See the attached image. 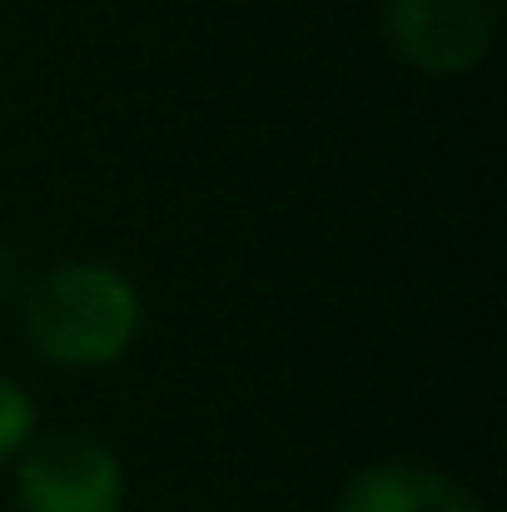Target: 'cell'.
Wrapping results in <instances>:
<instances>
[{
    "mask_svg": "<svg viewBox=\"0 0 507 512\" xmlns=\"http://www.w3.org/2000/svg\"><path fill=\"white\" fill-rule=\"evenodd\" d=\"M145 329V299L135 279L100 259H65L40 269L20 289V334L50 363L95 373L120 363Z\"/></svg>",
    "mask_w": 507,
    "mask_h": 512,
    "instance_id": "cell-1",
    "label": "cell"
},
{
    "mask_svg": "<svg viewBox=\"0 0 507 512\" xmlns=\"http://www.w3.org/2000/svg\"><path fill=\"white\" fill-rule=\"evenodd\" d=\"M10 498L15 512H125L130 478L95 433H35L10 463Z\"/></svg>",
    "mask_w": 507,
    "mask_h": 512,
    "instance_id": "cell-2",
    "label": "cell"
},
{
    "mask_svg": "<svg viewBox=\"0 0 507 512\" xmlns=\"http://www.w3.org/2000/svg\"><path fill=\"white\" fill-rule=\"evenodd\" d=\"M378 10L393 55L433 80L478 70L498 35V0H383Z\"/></svg>",
    "mask_w": 507,
    "mask_h": 512,
    "instance_id": "cell-3",
    "label": "cell"
},
{
    "mask_svg": "<svg viewBox=\"0 0 507 512\" xmlns=\"http://www.w3.org/2000/svg\"><path fill=\"white\" fill-rule=\"evenodd\" d=\"M329 512H488L483 498L428 463H368L338 488Z\"/></svg>",
    "mask_w": 507,
    "mask_h": 512,
    "instance_id": "cell-4",
    "label": "cell"
},
{
    "mask_svg": "<svg viewBox=\"0 0 507 512\" xmlns=\"http://www.w3.org/2000/svg\"><path fill=\"white\" fill-rule=\"evenodd\" d=\"M35 433H40L35 393H30L20 378L0 373V468H10V463L35 443Z\"/></svg>",
    "mask_w": 507,
    "mask_h": 512,
    "instance_id": "cell-5",
    "label": "cell"
},
{
    "mask_svg": "<svg viewBox=\"0 0 507 512\" xmlns=\"http://www.w3.org/2000/svg\"><path fill=\"white\" fill-rule=\"evenodd\" d=\"M20 289H25L20 254H15L10 244H0V304H5V299H20Z\"/></svg>",
    "mask_w": 507,
    "mask_h": 512,
    "instance_id": "cell-6",
    "label": "cell"
}]
</instances>
